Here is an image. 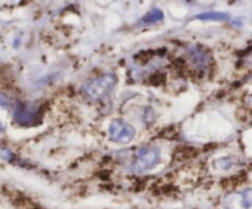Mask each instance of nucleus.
Returning a JSON list of instances; mask_svg holds the SVG:
<instances>
[{
  "label": "nucleus",
  "instance_id": "5",
  "mask_svg": "<svg viewBox=\"0 0 252 209\" xmlns=\"http://www.w3.org/2000/svg\"><path fill=\"white\" fill-rule=\"evenodd\" d=\"M196 19L203 20V21H225L229 19V15L220 11H208L196 15Z\"/></svg>",
  "mask_w": 252,
  "mask_h": 209
},
{
  "label": "nucleus",
  "instance_id": "2",
  "mask_svg": "<svg viewBox=\"0 0 252 209\" xmlns=\"http://www.w3.org/2000/svg\"><path fill=\"white\" fill-rule=\"evenodd\" d=\"M160 160V149L154 145H144L138 148L134 154V161L132 162V171L142 174L152 170Z\"/></svg>",
  "mask_w": 252,
  "mask_h": 209
},
{
  "label": "nucleus",
  "instance_id": "6",
  "mask_svg": "<svg viewBox=\"0 0 252 209\" xmlns=\"http://www.w3.org/2000/svg\"><path fill=\"white\" fill-rule=\"evenodd\" d=\"M162 19H164V12L158 7H153L149 12L143 16L142 21L144 24H158V22L162 21Z\"/></svg>",
  "mask_w": 252,
  "mask_h": 209
},
{
  "label": "nucleus",
  "instance_id": "3",
  "mask_svg": "<svg viewBox=\"0 0 252 209\" xmlns=\"http://www.w3.org/2000/svg\"><path fill=\"white\" fill-rule=\"evenodd\" d=\"M135 137V128L123 119H115L108 127L110 140L120 144H128Z\"/></svg>",
  "mask_w": 252,
  "mask_h": 209
},
{
  "label": "nucleus",
  "instance_id": "1",
  "mask_svg": "<svg viewBox=\"0 0 252 209\" xmlns=\"http://www.w3.org/2000/svg\"><path fill=\"white\" fill-rule=\"evenodd\" d=\"M118 83V78L115 74H103L100 78H96L94 80L89 81L84 85V92L90 100L101 101L111 95L115 90L116 85Z\"/></svg>",
  "mask_w": 252,
  "mask_h": 209
},
{
  "label": "nucleus",
  "instance_id": "8",
  "mask_svg": "<svg viewBox=\"0 0 252 209\" xmlns=\"http://www.w3.org/2000/svg\"><path fill=\"white\" fill-rule=\"evenodd\" d=\"M1 157L2 160H5V161L10 162L14 160V154H12L9 149H6V148H1Z\"/></svg>",
  "mask_w": 252,
  "mask_h": 209
},
{
  "label": "nucleus",
  "instance_id": "7",
  "mask_svg": "<svg viewBox=\"0 0 252 209\" xmlns=\"http://www.w3.org/2000/svg\"><path fill=\"white\" fill-rule=\"evenodd\" d=\"M216 164L218 165V166L220 167V169H223V170H229V169H231V167L234 166V161H233V160H231L230 156L221 157V159L217 160Z\"/></svg>",
  "mask_w": 252,
  "mask_h": 209
},
{
  "label": "nucleus",
  "instance_id": "4",
  "mask_svg": "<svg viewBox=\"0 0 252 209\" xmlns=\"http://www.w3.org/2000/svg\"><path fill=\"white\" fill-rule=\"evenodd\" d=\"M252 206V188L243 192H233L224 197V209H249Z\"/></svg>",
  "mask_w": 252,
  "mask_h": 209
}]
</instances>
